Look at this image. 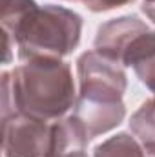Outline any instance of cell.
Masks as SVG:
<instances>
[{
  "instance_id": "10",
  "label": "cell",
  "mask_w": 155,
  "mask_h": 157,
  "mask_svg": "<svg viewBox=\"0 0 155 157\" xmlns=\"http://www.w3.org/2000/svg\"><path fill=\"white\" fill-rule=\"evenodd\" d=\"M82 6H86L89 11H95V13H100V11H110V9H115V7H122L133 0H77Z\"/></svg>"
},
{
  "instance_id": "1",
  "label": "cell",
  "mask_w": 155,
  "mask_h": 157,
  "mask_svg": "<svg viewBox=\"0 0 155 157\" xmlns=\"http://www.w3.org/2000/svg\"><path fill=\"white\" fill-rule=\"evenodd\" d=\"M6 62L17 44L22 62L62 59L77 48L82 33L80 15L62 6H39L35 0H2L0 7Z\"/></svg>"
},
{
  "instance_id": "3",
  "label": "cell",
  "mask_w": 155,
  "mask_h": 157,
  "mask_svg": "<svg viewBox=\"0 0 155 157\" xmlns=\"http://www.w3.org/2000/svg\"><path fill=\"white\" fill-rule=\"evenodd\" d=\"M78 97L93 101H122L126 91V73L122 66L99 53L97 49L86 51L77 60Z\"/></svg>"
},
{
  "instance_id": "12",
  "label": "cell",
  "mask_w": 155,
  "mask_h": 157,
  "mask_svg": "<svg viewBox=\"0 0 155 157\" xmlns=\"http://www.w3.org/2000/svg\"><path fill=\"white\" fill-rule=\"evenodd\" d=\"M73 157H86V154H78V155H73Z\"/></svg>"
},
{
  "instance_id": "4",
  "label": "cell",
  "mask_w": 155,
  "mask_h": 157,
  "mask_svg": "<svg viewBox=\"0 0 155 157\" xmlns=\"http://www.w3.org/2000/svg\"><path fill=\"white\" fill-rule=\"evenodd\" d=\"M53 121H40L22 113L2 117L4 157H51Z\"/></svg>"
},
{
  "instance_id": "8",
  "label": "cell",
  "mask_w": 155,
  "mask_h": 157,
  "mask_svg": "<svg viewBox=\"0 0 155 157\" xmlns=\"http://www.w3.org/2000/svg\"><path fill=\"white\" fill-rule=\"evenodd\" d=\"M130 128L142 146H155V97L141 104V108L131 115Z\"/></svg>"
},
{
  "instance_id": "9",
  "label": "cell",
  "mask_w": 155,
  "mask_h": 157,
  "mask_svg": "<svg viewBox=\"0 0 155 157\" xmlns=\"http://www.w3.org/2000/svg\"><path fill=\"white\" fill-rule=\"evenodd\" d=\"M93 157H144L139 141L128 133H119L93 150Z\"/></svg>"
},
{
  "instance_id": "11",
  "label": "cell",
  "mask_w": 155,
  "mask_h": 157,
  "mask_svg": "<svg viewBox=\"0 0 155 157\" xmlns=\"http://www.w3.org/2000/svg\"><path fill=\"white\" fill-rule=\"evenodd\" d=\"M144 157H155V146H144Z\"/></svg>"
},
{
  "instance_id": "2",
  "label": "cell",
  "mask_w": 155,
  "mask_h": 157,
  "mask_svg": "<svg viewBox=\"0 0 155 157\" xmlns=\"http://www.w3.org/2000/svg\"><path fill=\"white\" fill-rule=\"evenodd\" d=\"M71 68L62 59H31L2 75V117L57 121L75 104Z\"/></svg>"
},
{
  "instance_id": "5",
  "label": "cell",
  "mask_w": 155,
  "mask_h": 157,
  "mask_svg": "<svg viewBox=\"0 0 155 157\" xmlns=\"http://www.w3.org/2000/svg\"><path fill=\"white\" fill-rule=\"evenodd\" d=\"M71 115L86 133L88 141H91L93 137L117 128L126 115V108L122 101H93L77 97Z\"/></svg>"
},
{
  "instance_id": "7",
  "label": "cell",
  "mask_w": 155,
  "mask_h": 157,
  "mask_svg": "<svg viewBox=\"0 0 155 157\" xmlns=\"http://www.w3.org/2000/svg\"><path fill=\"white\" fill-rule=\"evenodd\" d=\"M120 64L131 66L139 80L155 93V31L141 33L122 55Z\"/></svg>"
},
{
  "instance_id": "6",
  "label": "cell",
  "mask_w": 155,
  "mask_h": 157,
  "mask_svg": "<svg viewBox=\"0 0 155 157\" xmlns=\"http://www.w3.org/2000/svg\"><path fill=\"white\" fill-rule=\"evenodd\" d=\"M150 28L135 15H126L102 24L95 37V49L120 64L130 44ZM122 66V64H120Z\"/></svg>"
}]
</instances>
